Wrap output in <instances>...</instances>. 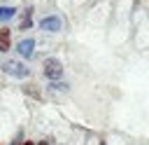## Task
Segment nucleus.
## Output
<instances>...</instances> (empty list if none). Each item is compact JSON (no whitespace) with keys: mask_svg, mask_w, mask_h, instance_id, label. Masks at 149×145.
<instances>
[{"mask_svg":"<svg viewBox=\"0 0 149 145\" xmlns=\"http://www.w3.org/2000/svg\"><path fill=\"white\" fill-rule=\"evenodd\" d=\"M42 75L47 82H58L65 77V65L58 56H47L44 63H42Z\"/></svg>","mask_w":149,"mask_h":145,"instance_id":"nucleus-1","label":"nucleus"},{"mask_svg":"<svg viewBox=\"0 0 149 145\" xmlns=\"http://www.w3.org/2000/svg\"><path fill=\"white\" fill-rule=\"evenodd\" d=\"M0 68H2L5 75L14 77V80H26V77H30V68H28V63L16 61V58H7V61H2Z\"/></svg>","mask_w":149,"mask_h":145,"instance_id":"nucleus-2","label":"nucleus"},{"mask_svg":"<svg viewBox=\"0 0 149 145\" xmlns=\"http://www.w3.org/2000/svg\"><path fill=\"white\" fill-rule=\"evenodd\" d=\"M35 47H37V40L35 37H21L16 44H14V49H16V54H19V58H26V61H30L33 56H35Z\"/></svg>","mask_w":149,"mask_h":145,"instance_id":"nucleus-3","label":"nucleus"},{"mask_svg":"<svg viewBox=\"0 0 149 145\" xmlns=\"http://www.w3.org/2000/svg\"><path fill=\"white\" fill-rule=\"evenodd\" d=\"M40 30H44V33H61L63 30V19L58 16V14H47V16H42L40 19Z\"/></svg>","mask_w":149,"mask_h":145,"instance_id":"nucleus-4","label":"nucleus"},{"mask_svg":"<svg viewBox=\"0 0 149 145\" xmlns=\"http://www.w3.org/2000/svg\"><path fill=\"white\" fill-rule=\"evenodd\" d=\"M12 47H14V42H12V30H9V28H0V54H9Z\"/></svg>","mask_w":149,"mask_h":145,"instance_id":"nucleus-5","label":"nucleus"},{"mask_svg":"<svg viewBox=\"0 0 149 145\" xmlns=\"http://www.w3.org/2000/svg\"><path fill=\"white\" fill-rule=\"evenodd\" d=\"M16 14H19V7H14V5H0V21L2 23L5 21H12Z\"/></svg>","mask_w":149,"mask_h":145,"instance_id":"nucleus-6","label":"nucleus"},{"mask_svg":"<svg viewBox=\"0 0 149 145\" xmlns=\"http://www.w3.org/2000/svg\"><path fill=\"white\" fill-rule=\"evenodd\" d=\"M47 89H49V91H68V82H63V80H58V82H49Z\"/></svg>","mask_w":149,"mask_h":145,"instance_id":"nucleus-7","label":"nucleus"},{"mask_svg":"<svg viewBox=\"0 0 149 145\" xmlns=\"http://www.w3.org/2000/svg\"><path fill=\"white\" fill-rule=\"evenodd\" d=\"M30 28H33V16H26V19H21V23H19V28H16V30L26 33V30H30Z\"/></svg>","mask_w":149,"mask_h":145,"instance_id":"nucleus-8","label":"nucleus"},{"mask_svg":"<svg viewBox=\"0 0 149 145\" xmlns=\"http://www.w3.org/2000/svg\"><path fill=\"white\" fill-rule=\"evenodd\" d=\"M23 91H26V94H30V96H35V98H40V91L35 89V84H28V87H26Z\"/></svg>","mask_w":149,"mask_h":145,"instance_id":"nucleus-9","label":"nucleus"},{"mask_svg":"<svg viewBox=\"0 0 149 145\" xmlns=\"http://www.w3.org/2000/svg\"><path fill=\"white\" fill-rule=\"evenodd\" d=\"M33 12H35V7H33V5H28V7H26L23 12H19V14H21V19H26V16H33Z\"/></svg>","mask_w":149,"mask_h":145,"instance_id":"nucleus-10","label":"nucleus"},{"mask_svg":"<svg viewBox=\"0 0 149 145\" xmlns=\"http://www.w3.org/2000/svg\"><path fill=\"white\" fill-rule=\"evenodd\" d=\"M35 145H51V143H49L47 138H42V140H35Z\"/></svg>","mask_w":149,"mask_h":145,"instance_id":"nucleus-11","label":"nucleus"},{"mask_svg":"<svg viewBox=\"0 0 149 145\" xmlns=\"http://www.w3.org/2000/svg\"><path fill=\"white\" fill-rule=\"evenodd\" d=\"M21 145H35V140H23Z\"/></svg>","mask_w":149,"mask_h":145,"instance_id":"nucleus-12","label":"nucleus"}]
</instances>
